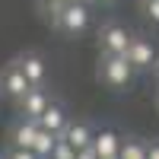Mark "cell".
<instances>
[{"instance_id":"cell-1","label":"cell","mask_w":159,"mask_h":159,"mask_svg":"<svg viewBox=\"0 0 159 159\" xmlns=\"http://www.w3.org/2000/svg\"><path fill=\"white\" fill-rule=\"evenodd\" d=\"M137 70L130 67V61L124 54H99V67H96V80L111 89V92H124L130 83H134Z\"/></svg>"},{"instance_id":"cell-2","label":"cell","mask_w":159,"mask_h":159,"mask_svg":"<svg viewBox=\"0 0 159 159\" xmlns=\"http://www.w3.org/2000/svg\"><path fill=\"white\" fill-rule=\"evenodd\" d=\"M89 19H92V13L86 3H64L61 13L51 19V25L64 35H83L89 29Z\"/></svg>"},{"instance_id":"cell-3","label":"cell","mask_w":159,"mask_h":159,"mask_svg":"<svg viewBox=\"0 0 159 159\" xmlns=\"http://www.w3.org/2000/svg\"><path fill=\"white\" fill-rule=\"evenodd\" d=\"M32 89V83L25 80V73H22V67L16 64V57H13L3 70H0V96H7L10 102H16V99H22L25 92Z\"/></svg>"},{"instance_id":"cell-4","label":"cell","mask_w":159,"mask_h":159,"mask_svg":"<svg viewBox=\"0 0 159 159\" xmlns=\"http://www.w3.org/2000/svg\"><path fill=\"white\" fill-rule=\"evenodd\" d=\"M124 57L130 61V67H134L137 73H153V64H156V57H159V54H156V48H153L143 35H130Z\"/></svg>"},{"instance_id":"cell-5","label":"cell","mask_w":159,"mask_h":159,"mask_svg":"<svg viewBox=\"0 0 159 159\" xmlns=\"http://www.w3.org/2000/svg\"><path fill=\"white\" fill-rule=\"evenodd\" d=\"M130 42V32L121 22H105L99 29V54H124Z\"/></svg>"},{"instance_id":"cell-6","label":"cell","mask_w":159,"mask_h":159,"mask_svg":"<svg viewBox=\"0 0 159 159\" xmlns=\"http://www.w3.org/2000/svg\"><path fill=\"white\" fill-rule=\"evenodd\" d=\"M35 134H38V121L19 115L16 121L10 124V130H7V147H25V150H32Z\"/></svg>"},{"instance_id":"cell-7","label":"cell","mask_w":159,"mask_h":159,"mask_svg":"<svg viewBox=\"0 0 159 159\" xmlns=\"http://www.w3.org/2000/svg\"><path fill=\"white\" fill-rule=\"evenodd\" d=\"M51 99H54V96H51L45 86H32L22 99H16V108H19L22 118H35V121H38V115L48 108V102H51Z\"/></svg>"},{"instance_id":"cell-8","label":"cell","mask_w":159,"mask_h":159,"mask_svg":"<svg viewBox=\"0 0 159 159\" xmlns=\"http://www.w3.org/2000/svg\"><path fill=\"white\" fill-rule=\"evenodd\" d=\"M92 137H96V127H92L89 121H76V118H70L67 127L61 130V140H64V143H70L76 153H80V150H86V147H92Z\"/></svg>"},{"instance_id":"cell-9","label":"cell","mask_w":159,"mask_h":159,"mask_svg":"<svg viewBox=\"0 0 159 159\" xmlns=\"http://www.w3.org/2000/svg\"><path fill=\"white\" fill-rule=\"evenodd\" d=\"M67 121H70V111H67V105H64L61 99H51L48 108L38 115V127H45V130H51V134H57V137H61V130L67 127Z\"/></svg>"},{"instance_id":"cell-10","label":"cell","mask_w":159,"mask_h":159,"mask_svg":"<svg viewBox=\"0 0 159 159\" xmlns=\"http://www.w3.org/2000/svg\"><path fill=\"white\" fill-rule=\"evenodd\" d=\"M16 64L22 67L25 80H29L32 86H45V76H48V67H45V57L38 54V51H25V54L16 57Z\"/></svg>"},{"instance_id":"cell-11","label":"cell","mask_w":159,"mask_h":159,"mask_svg":"<svg viewBox=\"0 0 159 159\" xmlns=\"http://www.w3.org/2000/svg\"><path fill=\"white\" fill-rule=\"evenodd\" d=\"M92 150H96L99 159H118V150H121V134L111 130V127L96 130V137H92Z\"/></svg>"},{"instance_id":"cell-12","label":"cell","mask_w":159,"mask_h":159,"mask_svg":"<svg viewBox=\"0 0 159 159\" xmlns=\"http://www.w3.org/2000/svg\"><path fill=\"white\" fill-rule=\"evenodd\" d=\"M118 159H147V143H143L140 137H121Z\"/></svg>"},{"instance_id":"cell-13","label":"cell","mask_w":159,"mask_h":159,"mask_svg":"<svg viewBox=\"0 0 159 159\" xmlns=\"http://www.w3.org/2000/svg\"><path fill=\"white\" fill-rule=\"evenodd\" d=\"M54 143H57V134H51V130L38 127V134H35V143H32V153H35V156H51Z\"/></svg>"},{"instance_id":"cell-14","label":"cell","mask_w":159,"mask_h":159,"mask_svg":"<svg viewBox=\"0 0 159 159\" xmlns=\"http://www.w3.org/2000/svg\"><path fill=\"white\" fill-rule=\"evenodd\" d=\"M51 159H76V150L70 147V143H64V140L57 137V143H54V150H51Z\"/></svg>"},{"instance_id":"cell-15","label":"cell","mask_w":159,"mask_h":159,"mask_svg":"<svg viewBox=\"0 0 159 159\" xmlns=\"http://www.w3.org/2000/svg\"><path fill=\"white\" fill-rule=\"evenodd\" d=\"M140 10L153 25H159V0H140Z\"/></svg>"},{"instance_id":"cell-16","label":"cell","mask_w":159,"mask_h":159,"mask_svg":"<svg viewBox=\"0 0 159 159\" xmlns=\"http://www.w3.org/2000/svg\"><path fill=\"white\" fill-rule=\"evenodd\" d=\"M0 156H3V159H35V153L25 150V147H7Z\"/></svg>"},{"instance_id":"cell-17","label":"cell","mask_w":159,"mask_h":159,"mask_svg":"<svg viewBox=\"0 0 159 159\" xmlns=\"http://www.w3.org/2000/svg\"><path fill=\"white\" fill-rule=\"evenodd\" d=\"M147 159H159V140L147 143Z\"/></svg>"},{"instance_id":"cell-18","label":"cell","mask_w":159,"mask_h":159,"mask_svg":"<svg viewBox=\"0 0 159 159\" xmlns=\"http://www.w3.org/2000/svg\"><path fill=\"white\" fill-rule=\"evenodd\" d=\"M76 159H99V156H96V150H92V147H86V150L76 153Z\"/></svg>"},{"instance_id":"cell-19","label":"cell","mask_w":159,"mask_h":159,"mask_svg":"<svg viewBox=\"0 0 159 159\" xmlns=\"http://www.w3.org/2000/svg\"><path fill=\"white\" fill-rule=\"evenodd\" d=\"M153 73H156V80H159V57H156V64H153Z\"/></svg>"},{"instance_id":"cell-20","label":"cell","mask_w":159,"mask_h":159,"mask_svg":"<svg viewBox=\"0 0 159 159\" xmlns=\"http://www.w3.org/2000/svg\"><path fill=\"white\" fill-rule=\"evenodd\" d=\"M64 3H89V0H64Z\"/></svg>"},{"instance_id":"cell-21","label":"cell","mask_w":159,"mask_h":159,"mask_svg":"<svg viewBox=\"0 0 159 159\" xmlns=\"http://www.w3.org/2000/svg\"><path fill=\"white\" fill-rule=\"evenodd\" d=\"M35 159H51V156H35Z\"/></svg>"},{"instance_id":"cell-22","label":"cell","mask_w":159,"mask_h":159,"mask_svg":"<svg viewBox=\"0 0 159 159\" xmlns=\"http://www.w3.org/2000/svg\"><path fill=\"white\" fill-rule=\"evenodd\" d=\"M156 105H159V89H156Z\"/></svg>"},{"instance_id":"cell-23","label":"cell","mask_w":159,"mask_h":159,"mask_svg":"<svg viewBox=\"0 0 159 159\" xmlns=\"http://www.w3.org/2000/svg\"><path fill=\"white\" fill-rule=\"evenodd\" d=\"M102 3H111V0H102Z\"/></svg>"},{"instance_id":"cell-24","label":"cell","mask_w":159,"mask_h":159,"mask_svg":"<svg viewBox=\"0 0 159 159\" xmlns=\"http://www.w3.org/2000/svg\"><path fill=\"white\" fill-rule=\"evenodd\" d=\"M0 159H3V156H0Z\"/></svg>"}]
</instances>
